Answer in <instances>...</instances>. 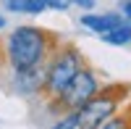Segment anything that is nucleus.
<instances>
[{"mask_svg": "<svg viewBox=\"0 0 131 129\" xmlns=\"http://www.w3.org/2000/svg\"><path fill=\"white\" fill-rule=\"evenodd\" d=\"M55 53V34L39 26H16L5 42V56L13 71L47 63Z\"/></svg>", "mask_w": 131, "mask_h": 129, "instance_id": "nucleus-1", "label": "nucleus"}, {"mask_svg": "<svg viewBox=\"0 0 131 129\" xmlns=\"http://www.w3.org/2000/svg\"><path fill=\"white\" fill-rule=\"evenodd\" d=\"M126 95H128V87H123V84H113V87L97 90L92 98L76 111L79 129H97L100 124H105L110 116L118 113L121 103L126 100Z\"/></svg>", "mask_w": 131, "mask_h": 129, "instance_id": "nucleus-2", "label": "nucleus"}, {"mask_svg": "<svg viewBox=\"0 0 131 129\" xmlns=\"http://www.w3.org/2000/svg\"><path fill=\"white\" fill-rule=\"evenodd\" d=\"M81 66H84L81 56H79V50H76L73 45L55 48V53H52L50 61H47V77H45V90L42 92H45L50 100H55L58 95L66 90V84L79 74Z\"/></svg>", "mask_w": 131, "mask_h": 129, "instance_id": "nucleus-3", "label": "nucleus"}, {"mask_svg": "<svg viewBox=\"0 0 131 129\" xmlns=\"http://www.w3.org/2000/svg\"><path fill=\"white\" fill-rule=\"evenodd\" d=\"M100 90V82H97V74L92 71V69H86V66H81L79 69V74L66 84V90L55 98V103H58V108L60 111H66V113H76L81 108V105L92 98V95Z\"/></svg>", "mask_w": 131, "mask_h": 129, "instance_id": "nucleus-4", "label": "nucleus"}, {"mask_svg": "<svg viewBox=\"0 0 131 129\" xmlns=\"http://www.w3.org/2000/svg\"><path fill=\"white\" fill-rule=\"evenodd\" d=\"M45 77H47V63L42 66H31V69H21L16 71V87L21 92H42L45 90Z\"/></svg>", "mask_w": 131, "mask_h": 129, "instance_id": "nucleus-5", "label": "nucleus"}, {"mask_svg": "<svg viewBox=\"0 0 131 129\" xmlns=\"http://www.w3.org/2000/svg\"><path fill=\"white\" fill-rule=\"evenodd\" d=\"M79 21H81L84 29L97 32V34H105V32H110L113 26L121 24L123 16H118V13H84Z\"/></svg>", "mask_w": 131, "mask_h": 129, "instance_id": "nucleus-6", "label": "nucleus"}, {"mask_svg": "<svg viewBox=\"0 0 131 129\" xmlns=\"http://www.w3.org/2000/svg\"><path fill=\"white\" fill-rule=\"evenodd\" d=\"M3 5L10 13H42L45 11L42 0H3Z\"/></svg>", "mask_w": 131, "mask_h": 129, "instance_id": "nucleus-7", "label": "nucleus"}, {"mask_svg": "<svg viewBox=\"0 0 131 129\" xmlns=\"http://www.w3.org/2000/svg\"><path fill=\"white\" fill-rule=\"evenodd\" d=\"M102 40L107 42V45H128L131 42V24L128 21H121V24L113 26L110 32H105Z\"/></svg>", "mask_w": 131, "mask_h": 129, "instance_id": "nucleus-8", "label": "nucleus"}, {"mask_svg": "<svg viewBox=\"0 0 131 129\" xmlns=\"http://www.w3.org/2000/svg\"><path fill=\"white\" fill-rule=\"evenodd\" d=\"M97 129H131V124H128V113H115V116H110L105 124H100Z\"/></svg>", "mask_w": 131, "mask_h": 129, "instance_id": "nucleus-9", "label": "nucleus"}, {"mask_svg": "<svg viewBox=\"0 0 131 129\" xmlns=\"http://www.w3.org/2000/svg\"><path fill=\"white\" fill-rule=\"evenodd\" d=\"M52 129H79V121H76V113H66L58 124H52Z\"/></svg>", "mask_w": 131, "mask_h": 129, "instance_id": "nucleus-10", "label": "nucleus"}, {"mask_svg": "<svg viewBox=\"0 0 131 129\" xmlns=\"http://www.w3.org/2000/svg\"><path fill=\"white\" fill-rule=\"evenodd\" d=\"M45 3V8H52V11H66L73 5V0H42Z\"/></svg>", "mask_w": 131, "mask_h": 129, "instance_id": "nucleus-11", "label": "nucleus"}, {"mask_svg": "<svg viewBox=\"0 0 131 129\" xmlns=\"http://www.w3.org/2000/svg\"><path fill=\"white\" fill-rule=\"evenodd\" d=\"M121 13H123V19L131 24V0H123V3H121Z\"/></svg>", "mask_w": 131, "mask_h": 129, "instance_id": "nucleus-12", "label": "nucleus"}, {"mask_svg": "<svg viewBox=\"0 0 131 129\" xmlns=\"http://www.w3.org/2000/svg\"><path fill=\"white\" fill-rule=\"evenodd\" d=\"M73 5H81V8H94V0H73Z\"/></svg>", "mask_w": 131, "mask_h": 129, "instance_id": "nucleus-13", "label": "nucleus"}, {"mask_svg": "<svg viewBox=\"0 0 131 129\" xmlns=\"http://www.w3.org/2000/svg\"><path fill=\"white\" fill-rule=\"evenodd\" d=\"M8 61V56H5V45L3 42H0V69H3V63Z\"/></svg>", "mask_w": 131, "mask_h": 129, "instance_id": "nucleus-14", "label": "nucleus"}, {"mask_svg": "<svg viewBox=\"0 0 131 129\" xmlns=\"http://www.w3.org/2000/svg\"><path fill=\"white\" fill-rule=\"evenodd\" d=\"M3 26H5V19H3V16H0V29H3Z\"/></svg>", "mask_w": 131, "mask_h": 129, "instance_id": "nucleus-15", "label": "nucleus"}]
</instances>
